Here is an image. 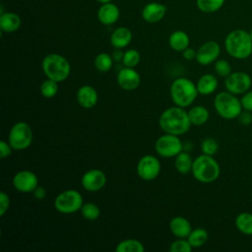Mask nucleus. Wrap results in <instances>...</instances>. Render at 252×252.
<instances>
[{"label":"nucleus","instance_id":"1","mask_svg":"<svg viewBox=\"0 0 252 252\" xmlns=\"http://www.w3.org/2000/svg\"><path fill=\"white\" fill-rule=\"evenodd\" d=\"M158 125L164 133L181 136L186 134L191 127L188 111L183 107L174 105L163 110L158 118Z\"/></svg>","mask_w":252,"mask_h":252},{"label":"nucleus","instance_id":"2","mask_svg":"<svg viewBox=\"0 0 252 252\" xmlns=\"http://www.w3.org/2000/svg\"><path fill=\"white\" fill-rule=\"evenodd\" d=\"M224 48L235 59H246L252 54V39L249 32L237 29L231 31L224 39Z\"/></svg>","mask_w":252,"mask_h":252},{"label":"nucleus","instance_id":"3","mask_svg":"<svg viewBox=\"0 0 252 252\" xmlns=\"http://www.w3.org/2000/svg\"><path fill=\"white\" fill-rule=\"evenodd\" d=\"M169 94L174 104L183 108L190 106L199 94L196 84L185 77L173 80L170 85Z\"/></svg>","mask_w":252,"mask_h":252},{"label":"nucleus","instance_id":"4","mask_svg":"<svg viewBox=\"0 0 252 252\" xmlns=\"http://www.w3.org/2000/svg\"><path fill=\"white\" fill-rule=\"evenodd\" d=\"M191 172L197 181L208 184L219 178L220 166L213 156L202 154L194 159Z\"/></svg>","mask_w":252,"mask_h":252},{"label":"nucleus","instance_id":"5","mask_svg":"<svg viewBox=\"0 0 252 252\" xmlns=\"http://www.w3.org/2000/svg\"><path fill=\"white\" fill-rule=\"evenodd\" d=\"M41 68L46 78L57 83L64 82L71 73V65L69 61L61 54L49 53L41 62Z\"/></svg>","mask_w":252,"mask_h":252},{"label":"nucleus","instance_id":"6","mask_svg":"<svg viewBox=\"0 0 252 252\" xmlns=\"http://www.w3.org/2000/svg\"><path fill=\"white\" fill-rule=\"evenodd\" d=\"M214 107L217 113L223 119L231 120L239 116L242 111L240 99L227 91L220 92L214 98Z\"/></svg>","mask_w":252,"mask_h":252},{"label":"nucleus","instance_id":"7","mask_svg":"<svg viewBox=\"0 0 252 252\" xmlns=\"http://www.w3.org/2000/svg\"><path fill=\"white\" fill-rule=\"evenodd\" d=\"M33 139V133L31 125L25 121H19L13 124L8 135V142L14 151H23L28 149Z\"/></svg>","mask_w":252,"mask_h":252},{"label":"nucleus","instance_id":"8","mask_svg":"<svg viewBox=\"0 0 252 252\" xmlns=\"http://www.w3.org/2000/svg\"><path fill=\"white\" fill-rule=\"evenodd\" d=\"M83 204V196L76 189L64 190L54 199L55 210L63 215H70L80 211Z\"/></svg>","mask_w":252,"mask_h":252},{"label":"nucleus","instance_id":"9","mask_svg":"<svg viewBox=\"0 0 252 252\" xmlns=\"http://www.w3.org/2000/svg\"><path fill=\"white\" fill-rule=\"evenodd\" d=\"M157 154L162 158H175L183 150V144L179 136L165 133L158 137L155 143Z\"/></svg>","mask_w":252,"mask_h":252},{"label":"nucleus","instance_id":"10","mask_svg":"<svg viewBox=\"0 0 252 252\" xmlns=\"http://www.w3.org/2000/svg\"><path fill=\"white\" fill-rule=\"evenodd\" d=\"M161 169L159 159L153 155L143 156L137 163V173L145 181L156 179Z\"/></svg>","mask_w":252,"mask_h":252},{"label":"nucleus","instance_id":"11","mask_svg":"<svg viewBox=\"0 0 252 252\" xmlns=\"http://www.w3.org/2000/svg\"><path fill=\"white\" fill-rule=\"evenodd\" d=\"M252 85L251 77L245 72H231L224 78V87L233 94H243L249 91Z\"/></svg>","mask_w":252,"mask_h":252},{"label":"nucleus","instance_id":"12","mask_svg":"<svg viewBox=\"0 0 252 252\" xmlns=\"http://www.w3.org/2000/svg\"><path fill=\"white\" fill-rule=\"evenodd\" d=\"M12 185L21 193H32L38 186V177L32 170H20L13 176Z\"/></svg>","mask_w":252,"mask_h":252},{"label":"nucleus","instance_id":"13","mask_svg":"<svg viewBox=\"0 0 252 252\" xmlns=\"http://www.w3.org/2000/svg\"><path fill=\"white\" fill-rule=\"evenodd\" d=\"M105 173L98 168H93L86 171L81 178L82 187L89 192L100 191L106 184Z\"/></svg>","mask_w":252,"mask_h":252},{"label":"nucleus","instance_id":"14","mask_svg":"<svg viewBox=\"0 0 252 252\" xmlns=\"http://www.w3.org/2000/svg\"><path fill=\"white\" fill-rule=\"evenodd\" d=\"M220 54V46L215 40H209L203 43L197 50L196 61L203 66L215 63Z\"/></svg>","mask_w":252,"mask_h":252},{"label":"nucleus","instance_id":"15","mask_svg":"<svg viewBox=\"0 0 252 252\" xmlns=\"http://www.w3.org/2000/svg\"><path fill=\"white\" fill-rule=\"evenodd\" d=\"M116 81L122 90L134 91L141 84V76L135 68L124 67L117 73Z\"/></svg>","mask_w":252,"mask_h":252},{"label":"nucleus","instance_id":"16","mask_svg":"<svg viewBox=\"0 0 252 252\" xmlns=\"http://www.w3.org/2000/svg\"><path fill=\"white\" fill-rule=\"evenodd\" d=\"M166 14V7L158 2H150L144 6L141 15L145 22L156 24L161 21Z\"/></svg>","mask_w":252,"mask_h":252},{"label":"nucleus","instance_id":"17","mask_svg":"<svg viewBox=\"0 0 252 252\" xmlns=\"http://www.w3.org/2000/svg\"><path fill=\"white\" fill-rule=\"evenodd\" d=\"M76 98L77 102L81 107L90 109L96 105L98 100V94L94 87L90 85H84L78 89Z\"/></svg>","mask_w":252,"mask_h":252},{"label":"nucleus","instance_id":"18","mask_svg":"<svg viewBox=\"0 0 252 252\" xmlns=\"http://www.w3.org/2000/svg\"><path fill=\"white\" fill-rule=\"evenodd\" d=\"M119 16V8L111 2L101 4L97 10V19L99 23L104 26H111L115 24L118 21Z\"/></svg>","mask_w":252,"mask_h":252},{"label":"nucleus","instance_id":"19","mask_svg":"<svg viewBox=\"0 0 252 252\" xmlns=\"http://www.w3.org/2000/svg\"><path fill=\"white\" fill-rule=\"evenodd\" d=\"M169 229L176 238H187L192 230V226L186 218L176 216L170 220Z\"/></svg>","mask_w":252,"mask_h":252},{"label":"nucleus","instance_id":"20","mask_svg":"<svg viewBox=\"0 0 252 252\" xmlns=\"http://www.w3.org/2000/svg\"><path fill=\"white\" fill-rule=\"evenodd\" d=\"M132 32L126 27L115 29L110 35V43L114 48L122 49L127 47L132 41Z\"/></svg>","mask_w":252,"mask_h":252},{"label":"nucleus","instance_id":"21","mask_svg":"<svg viewBox=\"0 0 252 252\" xmlns=\"http://www.w3.org/2000/svg\"><path fill=\"white\" fill-rule=\"evenodd\" d=\"M21 24L20 16L14 12H4L0 14V30L3 32H15L20 29Z\"/></svg>","mask_w":252,"mask_h":252},{"label":"nucleus","instance_id":"22","mask_svg":"<svg viewBox=\"0 0 252 252\" xmlns=\"http://www.w3.org/2000/svg\"><path fill=\"white\" fill-rule=\"evenodd\" d=\"M219 81L217 77L213 74H204L197 81V90L199 94L209 95L217 90Z\"/></svg>","mask_w":252,"mask_h":252},{"label":"nucleus","instance_id":"23","mask_svg":"<svg viewBox=\"0 0 252 252\" xmlns=\"http://www.w3.org/2000/svg\"><path fill=\"white\" fill-rule=\"evenodd\" d=\"M168 44L172 50L182 52L190 44L189 35L183 31H175L169 35Z\"/></svg>","mask_w":252,"mask_h":252},{"label":"nucleus","instance_id":"24","mask_svg":"<svg viewBox=\"0 0 252 252\" xmlns=\"http://www.w3.org/2000/svg\"><path fill=\"white\" fill-rule=\"evenodd\" d=\"M188 116L192 125L201 126L207 123L210 118V112L203 105H195L188 110Z\"/></svg>","mask_w":252,"mask_h":252},{"label":"nucleus","instance_id":"25","mask_svg":"<svg viewBox=\"0 0 252 252\" xmlns=\"http://www.w3.org/2000/svg\"><path fill=\"white\" fill-rule=\"evenodd\" d=\"M194 159L187 152H181L174 158L175 169L181 174H187L191 172Z\"/></svg>","mask_w":252,"mask_h":252},{"label":"nucleus","instance_id":"26","mask_svg":"<svg viewBox=\"0 0 252 252\" xmlns=\"http://www.w3.org/2000/svg\"><path fill=\"white\" fill-rule=\"evenodd\" d=\"M235 226L238 231L245 235H252V214L243 212L237 215Z\"/></svg>","mask_w":252,"mask_h":252},{"label":"nucleus","instance_id":"27","mask_svg":"<svg viewBox=\"0 0 252 252\" xmlns=\"http://www.w3.org/2000/svg\"><path fill=\"white\" fill-rule=\"evenodd\" d=\"M115 251L116 252H144L145 246L138 239L127 238L120 241L116 245Z\"/></svg>","mask_w":252,"mask_h":252},{"label":"nucleus","instance_id":"28","mask_svg":"<svg viewBox=\"0 0 252 252\" xmlns=\"http://www.w3.org/2000/svg\"><path fill=\"white\" fill-rule=\"evenodd\" d=\"M209 238L208 231L203 227H197L192 229L187 239L193 248H199L203 246Z\"/></svg>","mask_w":252,"mask_h":252},{"label":"nucleus","instance_id":"29","mask_svg":"<svg viewBox=\"0 0 252 252\" xmlns=\"http://www.w3.org/2000/svg\"><path fill=\"white\" fill-rule=\"evenodd\" d=\"M94 65L95 69L101 73L108 72L113 66V58L107 52L98 53L94 60Z\"/></svg>","mask_w":252,"mask_h":252},{"label":"nucleus","instance_id":"30","mask_svg":"<svg viewBox=\"0 0 252 252\" xmlns=\"http://www.w3.org/2000/svg\"><path fill=\"white\" fill-rule=\"evenodd\" d=\"M225 0H196L198 9L206 14L218 12L223 6Z\"/></svg>","mask_w":252,"mask_h":252},{"label":"nucleus","instance_id":"31","mask_svg":"<svg viewBox=\"0 0 252 252\" xmlns=\"http://www.w3.org/2000/svg\"><path fill=\"white\" fill-rule=\"evenodd\" d=\"M83 218L88 220H95L100 216V209L99 207L92 202L84 203L81 210H80Z\"/></svg>","mask_w":252,"mask_h":252},{"label":"nucleus","instance_id":"32","mask_svg":"<svg viewBox=\"0 0 252 252\" xmlns=\"http://www.w3.org/2000/svg\"><path fill=\"white\" fill-rule=\"evenodd\" d=\"M39 90H40V94H42L43 97L52 98L58 93V83L47 78L46 80H44L41 83Z\"/></svg>","mask_w":252,"mask_h":252},{"label":"nucleus","instance_id":"33","mask_svg":"<svg viewBox=\"0 0 252 252\" xmlns=\"http://www.w3.org/2000/svg\"><path fill=\"white\" fill-rule=\"evenodd\" d=\"M141 61V54L138 50L131 48L127 49L122 58V64L124 67H130V68H135Z\"/></svg>","mask_w":252,"mask_h":252},{"label":"nucleus","instance_id":"34","mask_svg":"<svg viewBox=\"0 0 252 252\" xmlns=\"http://www.w3.org/2000/svg\"><path fill=\"white\" fill-rule=\"evenodd\" d=\"M202 153L209 156H215L219 150V144L214 138H206L201 143Z\"/></svg>","mask_w":252,"mask_h":252},{"label":"nucleus","instance_id":"35","mask_svg":"<svg viewBox=\"0 0 252 252\" xmlns=\"http://www.w3.org/2000/svg\"><path fill=\"white\" fill-rule=\"evenodd\" d=\"M192 249L187 238H177L169 246L170 252H191Z\"/></svg>","mask_w":252,"mask_h":252},{"label":"nucleus","instance_id":"36","mask_svg":"<svg viewBox=\"0 0 252 252\" xmlns=\"http://www.w3.org/2000/svg\"><path fill=\"white\" fill-rule=\"evenodd\" d=\"M214 67L217 75L221 78H226L232 72L229 62L225 59H218L215 62Z\"/></svg>","mask_w":252,"mask_h":252},{"label":"nucleus","instance_id":"37","mask_svg":"<svg viewBox=\"0 0 252 252\" xmlns=\"http://www.w3.org/2000/svg\"><path fill=\"white\" fill-rule=\"evenodd\" d=\"M10 207V198L4 191L0 192V217H3Z\"/></svg>","mask_w":252,"mask_h":252},{"label":"nucleus","instance_id":"38","mask_svg":"<svg viewBox=\"0 0 252 252\" xmlns=\"http://www.w3.org/2000/svg\"><path fill=\"white\" fill-rule=\"evenodd\" d=\"M13 151L14 150L8 141H5V140L0 141V158H8Z\"/></svg>","mask_w":252,"mask_h":252},{"label":"nucleus","instance_id":"39","mask_svg":"<svg viewBox=\"0 0 252 252\" xmlns=\"http://www.w3.org/2000/svg\"><path fill=\"white\" fill-rule=\"evenodd\" d=\"M240 101L243 109L252 112V91H248L243 94Z\"/></svg>","mask_w":252,"mask_h":252},{"label":"nucleus","instance_id":"40","mask_svg":"<svg viewBox=\"0 0 252 252\" xmlns=\"http://www.w3.org/2000/svg\"><path fill=\"white\" fill-rule=\"evenodd\" d=\"M237 118L242 125L247 126V125L251 124V122H252V113H251V111L244 109L241 111V113L239 114V116Z\"/></svg>","mask_w":252,"mask_h":252},{"label":"nucleus","instance_id":"41","mask_svg":"<svg viewBox=\"0 0 252 252\" xmlns=\"http://www.w3.org/2000/svg\"><path fill=\"white\" fill-rule=\"evenodd\" d=\"M182 55H183V58L186 60H193V59H196L197 51L194 48L188 46L186 49L182 51Z\"/></svg>","mask_w":252,"mask_h":252},{"label":"nucleus","instance_id":"42","mask_svg":"<svg viewBox=\"0 0 252 252\" xmlns=\"http://www.w3.org/2000/svg\"><path fill=\"white\" fill-rule=\"evenodd\" d=\"M32 194H33V197H34L35 199H37V200H43V199L45 198L47 192H46V190H45L44 187L38 185V186L34 189V191L32 192Z\"/></svg>","mask_w":252,"mask_h":252},{"label":"nucleus","instance_id":"43","mask_svg":"<svg viewBox=\"0 0 252 252\" xmlns=\"http://www.w3.org/2000/svg\"><path fill=\"white\" fill-rule=\"evenodd\" d=\"M123 54H124V52H122L120 49L116 48L115 51L112 53V58H113V60H115V61H119V60L122 61Z\"/></svg>","mask_w":252,"mask_h":252},{"label":"nucleus","instance_id":"44","mask_svg":"<svg viewBox=\"0 0 252 252\" xmlns=\"http://www.w3.org/2000/svg\"><path fill=\"white\" fill-rule=\"evenodd\" d=\"M97 2H99L100 4H104V3H108V2H111L112 0H96Z\"/></svg>","mask_w":252,"mask_h":252},{"label":"nucleus","instance_id":"45","mask_svg":"<svg viewBox=\"0 0 252 252\" xmlns=\"http://www.w3.org/2000/svg\"><path fill=\"white\" fill-rule=\"evenodd\" d=\"M249 34H250V37H251V39H252V29L249 31Z\"/></svg>","mask_w":252,"mask_h":252}]
</instances>
